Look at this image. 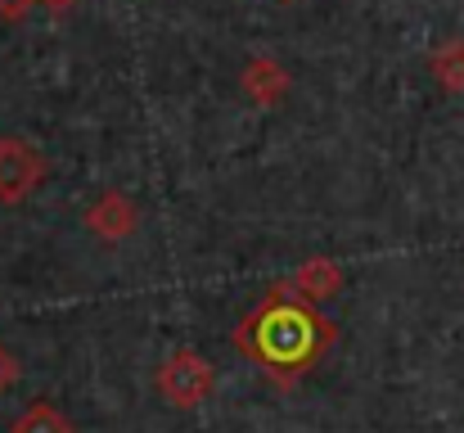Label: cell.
<instances>
[{
  "mask_svg": "<svg viewBox=\"0 0 464 433\" xmlns=\"http://www.w3.org/2000/svg\"><path fill=\"white\" fill-rule=\"evenodd\" d=\"M289 86H294V77H289V68H285L280 59L257 54V59L244 64V95H248L257 109H276V104H285Z\"/></svg>",
  "mask_w": 464,
  "mask_h": 433,
  "instance_id": "cell-5",
  "label": "cell"
},
{
  "mask_svg": "<svg viewBox=\"0 0 464 433\" xmlns=\"http://www.w3.org/2000/svg\"><path fill=\"white\" fill-rule=\"evenodd\" d=\"M429 73L447 95H464V36H447L429 54Z\"/></svg>",
  "mask_w": 464,
  "mask_h": 433,
  "instance_id": "cell-7",
  "label": "cell"
},
{
  "mask_svg": "<svg viewBox=\"0 0 464 433\" xmlns=\"http://www.w3.org/2000/svg\"><path fill=\"white\" fill-rule=\"evenodd\" d=\"M9 433H77V429H72V420H68L54 402H32V407L14 420Z\"/></svg>",
  "mask_w": 464,
  "mask_h": 433,
  "instance_id": "cell-8",
  "label": "cell"
},
{
  "mask_svg": "<svg viewBox=\"0 0 464 433\" xmlns=\"http://www.w3.org/2000/svg\"><path fill=\"white\" fill-rule=\"evenodd\" d=\"M154 389H158V398H162L167 407L189 411V407H198V402L212 398V389H217V370H212V361H208L203 352H194V348H176L171 357H162V366L154 370Z\"/></svg>",
  "mask_w": 464,
  "mask_h": 433,
  "instance_id": "cell-2",
  "label": "cell"
},
{
  "mask_svg": "<svg viewBox=\"0 0 464 433\" xmlns=\"http://www.w3.org/2000/svg\"><path fill=\"white\" fill-rule=\"evenodd\" d=\"M289 5H294V0H289Z\"/></svg>",
  "mask_w": 464,
  "mask_h": 433,
  "instance_id": "cell-12",
  "label": "cell"
},
{
  "mask_svg": "<svg viewBox=\"0 0 464 433\" xmlns=\"http://www.w3.org/2000/svg\"><path fill=\"white\" fill-rule=\"evenodd\" d=\"M86 231L95 235V240H104V244H122V240H131L136 235V226H140V208L131 203V194H122V190H104L91 208H86Z\"/></svg>",
  "mask_w": 464,
  "mask_h": 433,
  "instance_id": "cell-4",
  "label": "cell"
},
{
  "mask_svg": "<svg viewBox=\"0 0 464 433\" xmlns=\"http://www.w3.org/2000/svg\"><path fill=\"white\" fill-rule=\"evenodd\" d=\"M294 293H303L307 302H329V298H338L343 285H347V276H343V267L334 262V258H307L298 271H294Z\"/></svg>",
  "mask_w": 464,
  "mask_h": 433,
  "instance_id": "cell-6",
  "label": "cell"
},
{
  "mask_svg": "<svg viewBox=\"0 0 464 433\" xmlns=\"http://www.w3.org/2000/svg\"><path fill=\"white\" fill-rule=\"evenodd\" d=\"M334 339H338V325L320 316L315 302L294 293V285L266 289L262 302L230 334L235 352L248 366H257L276 389H294L298 379H307L320 366V357L334 348Z\"/></svg>",
  "mask_w": 464,
  "mask_h": 433,
  "instance_id": "cell-1",
  "label": "cell"
},
{
  "mask_svg": "<svg viewBox=\"0 0 464 433\" xmlns=\"http://www.w3.org/2000/svg\"><path fill=\"white\" fill-rule=\"evenodd\" d=\"M41 5H45L50 14H68V9H77L82 0H41Z\"/></svg>",
  "mask_w": 464,
  "mask_h": 433,
  "instance_id": "cell-11",
  "label": "cell"
},
{
  "mask_svg": "<svg viewBox=\"0 0 464 433\" xmlns=\"http://www.w3.org/2000/svg\"><path fill=\"white\" fill-rule=\"evenodd\" d=\"M18 379H23V366H18V357L0 348V398H5V393H9Z\"/></svg>",
  "mask_w": 464,
  "mask_h": 433,
  "instance_id": "cell-9",
  "label": "cell"
},
{
  "mask_svg": "<svg viewBox=\"0 0 464 433\" xmlns=\"http://www.w3.org/2000/svg\"><path fill=\"white\" fill-rule=\"evenodd\" d=\"M41 0H0V23H23Z\"/></svg>",
  "mask_w": 464,
  "mask_h": 433,
  "instance_id": "cell-10",
  "label": "cell"
},
{
  "mask_svg": "<svg viewBox=\"0 0 464 433\" xmlns=\"http://www.w3.org/2000/svg\"><path fill=\"white\" fill-rule=\"evenodd\" d=\"M50 162L41 153V144L27 141V136H0V203L5 208H18L27 203L41 181H45Z\"/></svg>",
  "mask_w": 464,
  "mask_h": 433,
  "instance_id": "cell-3",
  "label": "cell"
}]
</instances>
